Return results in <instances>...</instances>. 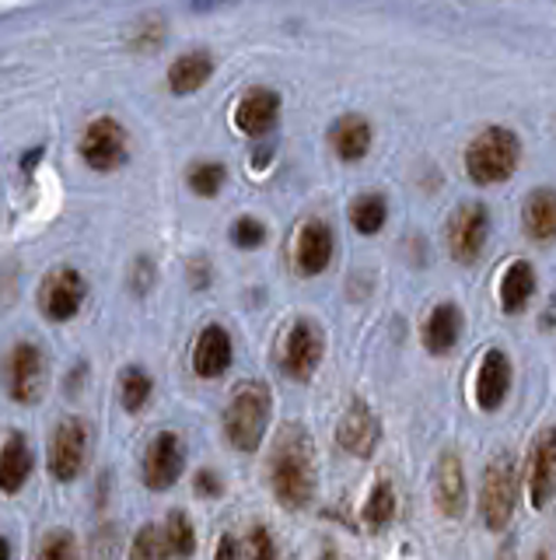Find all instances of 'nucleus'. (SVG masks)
Instances as JSON below:
<instances>
[{
  "label": "nucleus",
  "mask_w": 556,
  "mask_h": 560,
  "mask_svg": "<svg viewBox=\"0 0 556 560\" xmlns=\"http://www.w3.org/2000/svg\"><path fill=\"white\" fill-rule=\"evenodd\" d=\"M266 480L274 497L291 511H301L315 497V442L301 424H283L269 448Z\"/></svg>",
  "instance_id": "1"
},
{
  "label": "nucleus",
  "mask_w": 556,
  "mask_h": 560,
  "mask_svg": "<svg viewBox=\"0 0 556 560\" xmlns=\"http://www.w3.org/2000/svg\"><path fill=\"white\" fill-rule=\"evenodd\" d=\"M269 413H274V393L266 382H242L235 389L225 410V438L235 453H256L266 438Z\"/></svg>",
  "instance_id": "2"
},
{
  "label": "nucleus",
  "mask_w": 556,
  "mask_h": 560,
  "mask_svg": "<svg viewBox=\"0 0 556 560\" xmlns=\"http://www.w3.org/2000/svg\"><path fill=\"white\" fill-rule=\"evenodd\" d=\"M518 158H521L518 137L504 127H486L480 137H472V144L466 148V173L472 182L494 186L515 173Z\"/></svg>",
  "instance_id": "3"
},
{
  "label": "nucleus",
  "mask_w": 556,
  "mask_h": 560,
  "mask_svg": "<svg viewBox=\"0 0 556 560\" xmlns=\"http://www.w3.org/2000/svg\"><path fill=\"white\" fill-rule=\"evenodd\" d=\"M518 505V466L511 453H497L490 459L480 487V516L490 533H504L515 519Z\"/></svg>",
  "instance_id": "4"
},
{
  "label": "nucleus",
  "mask_w": 556,
  "mask_h": 560,
  "mask_svg": "<svg viewBox=\"0 0 556 560\" xmlns=\"http://www.w3.org/2000/svg\"><path fill=\"white\" fill-rule=\"evenodd\" d=\"M85 459H88V424L81 417L56 420L50 434V453H46L50 476L56 484H74L85 470Z\"/></svg>",
  "instance_id": "5"
},
{
  "label": "nucleus",
  "mask_w": 556,
  "mask_h": 560,
  "mask_svg": "<svg viewBox=\"0 0 556 560\" xmlns=\"http://www.w3.org/2000/svg\"><path fill=\"white\" fill-rule=\"evenodd\" d=\"M326 357V336L319 330V322L312 319H294L291 330L283 333L280 347V368L288 371L294 382H308L319 371Z\"/></svg>",
  "instance_id": "6"
},
{
  "label": "nucleus",
  "mask_w": 556,
  "mask_h": 560,
  "mask_svg": "<svg viewBox=\"0 0 556 560\" xmlns=\"http://www.w3.org/2000/svg\"><path fill=\"white\" fill-rule=\"evenodd\" d=\"M4 382H8V396L14 403H39L42 389H46V354L22 340V344H14L11 354H8V365H4Z\"/></svg>",
  "instance_id": "7"
},
{
  "label": "nucleus",
  "mask_w": 556,
  "mask_h": 560,
  "mask_svg": "<svg viewBox=\"0 0 556 560\" xmlns=\"http://www.w3.org/2000/svg\"><path fill=\"white\" fill-rule=\"evenodd\" d=\"M85 298H88L85 277L77 273V270H71V267L53 270L50 277L42 280V288H39V308H42V316L50 319V322L74 319L77 313H81Z\"/></svg>",
  "instance_id": "8"
},
{
  "label": "nucleus",
  "mask_w": 556,
  "mask_h": 560,
  "mask_svg": "<svg viewBox=\"0 0 556 560\" xmlns=\"http://www.w3.org/2000/svg\"><path fill=\"white\" fill-rule=\"evenodd\" d=\"M490 236V214L483 204H463L448 221V253L455 263H476Z\"/></svg>",
  "instance_id": "9"
},
{
  "label": "nucleus",
  "mask_w": 556,
  "mask_h": 560,
  "mask_svg": "<svg viewBox=\"0 0 556 560\" xmlns=\"http://www.w3.org/2000/svg\"><path fill=\"white\" fill-rule=\"evenodd\" d=\"M81 158L94 173H113L126 158V130L109 116L94 119L81 137Z\"/></svg>",
  "instance_id": "10"
},
{
  "label": "nucleus",
  "mask_w": 556,
  "mask_h": 560,
  "mask_svg": "<svg viewBox=\"0 0 556 560\" xmlns=\"http://www.w3.org/2000/svg\"><path fill=\"white\" fill-rule=\"evenodd\" d=\"M182 466H186V448L179 434L176 431L154 434L144 453V484L151 491H168L182 476Z\"/></svg>",
  "instance_id": "11"
},
{
  "label": "nucleus",
  "mask_w": 556,
  "mask_h": 560,
  "mask_svg": "<svg viewBox=\"0 0 556 560\" xmlns=\"http://www.w3.org/2000/svg\"><path fill=\"white\" fill-rule=\"evenodd\" d=\"M337 442L346 456L354 459H368L378 442H381V424L371 407H364L361 399L351 403V410L340 417V428H337Z\"/></svg>",
  "instance_id": "12"
},
{
  "label": "nucleus",
  "mask_w": 556,
  "mask_h": 560,
  "mask_svg": "<svg viewBox=\"0 0 556 560\" xmlns=\"http://www.w3.org/2000/svg\"><path fill=\"white\" fill-rule=\"evenodd\" d=\"M511 393V357L501 347H490L476 371V407L486 413H497Z\"/></svg>",
  "instance_id": "13"
},
{
  "label": "nucleus",
  "mask_w": 556,
  "mask_h": 560,
  "mask_svg": "<svg viewBox=\"0 0 556 560\" xmlns=\"http://www.w3.org/2000/svg\"><path fill=\"white\" fill-rule=\"evenodd\" d=\"M466 470L458 453H441L434 466V505L444 519H463L466 516Z\"/></svg>",
  "instance_id": "14"
},
{
  "label": "nucleus",
  "mask_w": 556,
  "mask_h": 560,
  "mask_svg": "<svg viewBox=\"0 0 556 560\" xmlns=\"http://www.w3.org/2000/svg\"><path fill=\"white\" fill-rule=\"evenodd\" d=\"M529 501L535 511H546L553 501L556 487V445H553V428L539 431V438L532 442V459H529Z\"/></svg>",
  "instance_id": "15"
},
{
  "label": "nucleus",
  "mask_w": 556,
  "mask_h": 560,
  "mask_svg": "<svg viewBox=\"0 0 556 560\" xmlns=\"http://www.w3.org/2000/svg\"><path fill=\"white\" fill-rule=\"evenodd\" d=\"M332 263V228L319 217L301 225L294 239V267L301 277H319Z\"/></svg>",
  "instance_id": "16"
},
{
  "label": "nucleus",
  "mask_w": 556,
  "mask_h": 560,
  "mask_svg": "<svg viewBox=\"0 0 556 560\" xmlns=\"http://www.w3.org/2000/svg\"><path fill=\"white\" fill-rule=\"evenodd\" d=\"M277 116H280V99L277 91L269 88H252L249 96H242L235 109V127L242 130L245 137H263L277 127Z\"/></svg>",
  "instance_id": "17"
},
{
  "label": "nucleus",
  "mask_w": 556,
  "mask_h": 560,
  "mask_svg": "<svg viewBox=\"0 0 556 560\" xmlns=\"http://www.w3.org/2000/svg\"><path fill=\"white\" fill-rule=\"evenodd\" d=\"M231 357H235V347L225 326H206L193 347V371L200 379H220L231 368Z\"/></svg>",
  "instance_id": "18"
},
{
  "label": "nucleus",
  "mask_w": 556,
  "mask_h": 560,
  "mask_svg": "<svg viewBox=\"0 0 556 560\" xmlns=\"http://www.w3.org/2000/svg\"><path fill=\"white\" fill-rule=\"evenodd\" d=\"M458 336H463V308L455 302H441L434 305V313L424 322V347L431 354H452Z\"/></svg>",
  "instance_id": "19"
},
{
  "label": "nucleus",
  "mask_w": 556,
  "mask_h": 560,
  "mask_svg": "<svg viewBox=\"0 0 556 560\" xmlns=\"http://www.w3.org/2000/svg\"><path fill=\"white\" fill-rule=\"evenodd\" d=\"M28 476H31V448L25 442V434L14 431L0 445V494H18Z\"/></svg>",
  "instance_id": "20"
},
{
  "label": "nucleus",
  "mask_w": 556,
  "mask_h": 560,
  "mask_svg": "<svg viewBox=\"0 0 556 560\" xmlns=\"http://www.w3.org/2000/svg\"><path fill=\"white\" fill-rule=\"evenodd\" d=\"M332 151L340 154L343 162H361L364 154L371 151V123L361 116H343L337 127L329 130Z\"/></svg>",
  "instance_id": "21"
},
{
  "label": "nucleus",
  "mask_w": 556,
  "mask_h": 560,
  "mask_svg": "<svg viewBox=\"0 0 556 560\" xmlns=\"http://www.w3.org/2000/svg\"><path fill=\"white\" fill-rule=\"evenodd\" d=\"M532 294H535V270L529 267L526 259L511 263V267H507L504 277H501V308L515 316L532 302Z\"/></svg>",
  "instance_id": "22"
},
{
  "label": "nucleus",
  "mask_w": 556,
  "mask_h": 560,
  "mask_svg": "<svg viewBox=\"0 0 556 560\" xmlns=\"http://www.w3.org/2000/svg\"><path fill=\"white\" fill-rule=\"evenodd\" d=\"M211 71H214V64L206 53H182L176 64L168 67V88L176 91V96H189V91L206 85Z\"/></svg>",
  "instance_id": "23"
},
{
  "label": "nucleus",
  "mask_w": 556,
  "mask_h": 560,
  "mask_svg": "<svg viewBox=\"0 0 556 560\" xmlns=\"http://www.w3.org/2000/svg\"><path fill=\"white\" fill-rule=\"evenodd\" d=\"M521 221H526L529 239L535 242H549L556 231V204H553V190H535L526 200V211H521Z\"/></svg>",
  "instance_id": "24"
},
{
  "label": "nucleus",
  "mask_w": 556,
  "mask_h": 560,
  "mask_svg": "<svg viewBox=\"0 0 556 560\" xmlns=\"http://www.w3.org/2000/svg\"><path fill=\"white\" fill-rule=\"evenodd\" d=\"M162 539H165L168 557H176V560H189L197 553V529H193V522H189V516L182 508L168 511V519L162 525Z\"/></svg>",
  "instance_id": "25"
},
{
  "label": "nucleus",
  "mask_w": 556,
  "mask_h": 560,
  "mask_svg": "<svg viewBox=\"0 0 556 560\" xmlns=\"http://www.w3.org/2000/svg\"><path fill=\"white\" fill-rule=\"evenodd\" d=\"M151 393H154V382L144 368H123V376H119V403H123V410H130V413H140L151 403Z\"/></svg>",
  "instance_id": "26"
},
{
  "label": "nucleus",
  "mask_w": 556,
  "mask_h": 560,
  "mask_svg": "<svg viewBox=\"0 0 556 560\" xmlns=\"http://www.w3.org/2000/svg\"><path fill=\"white\" fill-rule=\"evenodd\" d=\"M389 207H386V196L381 193H361L354 196L351 204V225L361 231V236H378L381 225H386Z\"/></svg>",
  "instance_id": "27"
},
{
  "label": "nucleus",
  "mask_w": 556,
  "mask_h": 560,
  "mask_svg": "<svg viewBox=\"0 0 556 560\" xmlns=\"http://www.w3.org/2000/svg\"><path fill=\"white\" fill-rule=\"evenodd\" d=\"M364 525L368 529H386L392 519H395V491L389 480H378L375 491L368 494V501H364Z\"/></svg>",
  "instance_id": "28"
},
{
  "label": "nucleus",
  "mask_w": 556,
  "mask_h": 560,
  "mask_svg": "<svg viewBox=\"0 0 556 560\" xmlns=\"http://www.w3.org/2000/svg\"><path fill=\"white\" fill-rule=\"evenodd\" d=\"M189 190H193L197 196H217L220 193V186H225L228 173H225V165L220 162H200L189 168Z\"/></svg>",
  "instance_id": "29"
},
{
  "label": "nucleus",
  "mask_w": 556,
  "mask_h": 560,
  "mask_svg": "<svg viewBox=\"0 0 556 560\" xmlns=\"http://www.w3.org/2000/svg\"><path fill=\"white\" fill-rule=\"evenodd\" d=\"M36 560H77V539L71 529H53L39 539Z\"/></svg>",
  "instance_id": "30"
},
{
  "label": "nucleus",
  "mask_w": 556,
  "mask_h": 560,
  "mask_svg": "<svg viewBox=\"0 0 556 560\" xmlns=\"http://www.w3.org/2000/svg\"><path fill=\"white\" fill-rule=\"evenodd\" d=\"M130 560H168L162 525H144L137 529V536L130 543Z\"/></svg>",
  "instance_id": "31"
},
{
  "label": "nucleus",
  "mask_w": 556,
  "mask_h": 560,
  "mask_svg": "<svg viewBox=\"0 0 556 560\" xmlns=\"http://www.w3.org/2000/svg\"><path fill=\"white\" fill-rule=\"evenodd\" d=\"M245 560H277V539L266 525H252L245 536V550H238Z\"/></svg>",
  "instance_id": "32"
},
{
  "label": "nucleus",
  "mask_w": 556,
  "mask_h": 560,
  "mask_svg": "<svg viewBox=\"0 0 556 560\" xmlns=\"http://www.w3.org/2000/svg\"><path fill=\"white\" fill-rule=\"evenodd\" d=\"M231 242L238 249H260L266 242L263 221H256V217H238V221L231 225Z\"/></svg>",
  "instance_id": "33"
},
{
  "label": "nucleus",
  "mask_w": 556,
  "mask_h": 560,
  "mask_svg": "<svg viewBox=\"0 0 556 560\" xmlns=\"http://www.w3.org/2000/svg\"><path fill=\"white\" fill-rule=\"evenodd\" d=\"M151 284H154V267H151V259H134V270H130V288H134V294H148L151 291Z\"/></svg>",
  "instance_id": "34"
},
{
  "label": "nucleus",
  "mask_w": 556,
  "mask_h": 560,
  "mask_svg": "<svg viewBox=\"0 0 556 560\" xmlns=\"http://www.w3.org/2000/svg\"><path fill=\"white\" fill-rule=\"evenodd\" d=\"M193 491H197V497H220L225 494V480H220L214 470H200L193 476Z\"/></svg>",
  "instance_id": "35"
},
{
  "label": "nucleus",
  "mask_w": 556,
  "mask_h": 560,
  "mask_svg": "<svg viewBox=\"0 0 556 560\" xmlns=\"http://www.w3.org/2000/svg\"><path fill=\"white\" fill-rule=\"evenodd\" d=\"M189 284H193L197 291L211 288V263H206V259H193V263H189Z\"/></svg>",
  "instance_id": "36"
},
{
  "label": "nucleus",
  "mask_w": 556,
  "mask_h": 560,
  "mask_svg": "<svg viewBox=\"0 0 556 560\" xmlns=\"http://www.w3.org/2000/svg\"><path fill=\"white\" fill-rule=\"evenodd\" d=\"M214 560H242V557H238V543H235V536H231V533H225V536L217 539Z\"/></svg>",
  "instance_id": "37"
},
{
  "label": "nucleus",
  "mask_w": 556,
  "mask_h": 560,
  "mask_svg": "<svg viewBox=\"0 0 556 560\" xmlns=\"http://www.w3.org/2000/svg\"><path fill=\"white\" fill-rule=\"evenodd\" d=\"M0 560H11V543L0 536Z\"/></svg>",
  "instance_id": "38"
},
{
  "label": "nucleus",
  "mask_w": 556,
  "mask_h": 560,
  "mask_svg": "<svg viewBox=\"0 0 556 560\" xmlns=\"http://www.w3.org/2000/svg\"><path fill=\"white\" fill-rule=\"evenodd\" d=\"M319 560H340V553H337V550H332V547H326Z\"/></svg>",
  "instance_id": "39"
},
{
  "label": "nucleus",
  "mask_w": 556,
  "mask_h": 560,
  "mask_svg": "<svg viewBox=\"0 0 556 560\" xmlns=\"http://www.w3.org/2000/svg\"><path fill=\"white\" fill-rule=\"evenodd\" d=\"M501 560H511V550H507V553H501Z\"/></svg>",
  "instance_id": "40"
}]
</instances>
